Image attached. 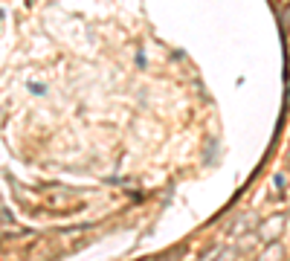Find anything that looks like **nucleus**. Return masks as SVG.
Returning <instances> with one entry per match:
<instances>
[{"label":"nucleus","mask_w":290,"mask_h":261,"mask_svg":"<svg viewBox=\"0 0 290 261\" xmlns=\"http://www.w3.org/2000/svg\"><path fill=\"white\" fill-rule=\"evenodd\" d=\"M282 230H285V221L276 218V221H270V227H261V238L264 241H276L282 235Z\"/></svg>","instance_id":"nucleus-1"},{"label":"nucleus","mask_w":290,"mask_h":261,"mask_svg":"<svg viewBox=\"0 0 290 261\" xmlns=\"http://www.w3.org/2000/svg\"><path fill=\"white\" fill-rule=\"evenodd\" d=\"M273 183H276V189H279V192H285V186H288L285 174H276V180H273Z\"/></svg>","instance_id":"nucleus-3"},{"label":"nucleus","mask_w":290,"mask_h":261,"mask_svg":"<svg viewBox=\"0 0 290 261\" xmlns=\"http://www.w3.org/2000/svg\"><path fill=\"white\" fill-rule=\"evenodd\" d=\"M288 169H290V157H288Z\"/></svg>","instance_id":"nucleus-5"},{"label":"nucleus","mask_w":290,"mask_h":261,"mask_svg":"<svg viewBox=\"0 0 290 261\" xmlns=\"http://www.w3.org/2000/svg\"><path fill=\"white\" fill-rule=\"evenodd\" d=\"M0 17H3V12H0Z\"/></svg>","instance_id":"nucleus-6"},{"label":"nucleus","mask_w":290,"mask_h":261,"mask_svg":"<svg viewBox=\"0 0 290 261\" xmlns=\"http://www.w3.org/2000/svg\"><path fill=\"white\" fill-rule=\"evenodd\" d=\"M282 3H285V6H290V0H282Z\"/></svg>","instance_id":"nucleus-4"},{"label":"nucleus","mask_w":290,"mask_h":261,"mask_svg":"<svg viewBox=\"0 0 290 261\" xmlns=\"http://www.w3.org/2000/svg\"><path fill=\"white\" fill-rule=\"evenodd\" d=\"M259 261H282V250H279V247H270V253L259 256Z\"/></svg>","instance_id":"nucleus-2"}]
</instances>
